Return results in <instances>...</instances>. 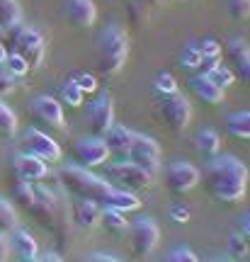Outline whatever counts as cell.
Returning <instances> with one entry per match:
<instances>
[{"mask_svg":"<svg viewBox=\"0 0 250 262\" xmlns=\"http://www.w3.org/2000/svg\"><path fill=\"white\" fill-rule=\"evenodd\" d=\"M12 199L27 216H32L44 231L51 233L54 248L64 255L73 243V216L68 204V192L58 182L54 187L47 185H27V182H12Z\"/></svg>","mask_w":250,"mask_h":262,"instance_id":"1","label":"cell"},{"mask_svg":"<svg viewBox=\"0 0 250 262\" xmlns=\"http://www.w3.org/2000/svg\"><path fill=\"white\" fill-rule=\"evenodd\" d=\"M199 180L216 202L241 204L248 192L250 170L236 156H214V158H206L204 168L199 170Z\"/></svg>","mask_w":250,"mask_h":262,"instance_id":"2","label":"cell"},{"mask_svg":"<svg viewBox=\"0 0 250 262\" xmlns=\"http://www.w3.org/2000/svg\"><path fill=\"white\" fill-rule=\"evenodd\" d=\"M129 56V34L119 27V25H105L97 34V44H95V71L102 78H112L117 75L127 63Z\"/></svg>","mask_w":250,"mask_h":262,"instance_id":"3","label":"cell"},{"mask_svg":"<svg viewBox=\"0 0 250 262\" xmlns=\"http://www.w3.org/2000/svg\"><path fill=\"white\" fill-rule=\"evenodd\" d=\"M58 185L68 192V194H75V196H83V199H93L97 204H105L112 194H114V185L107 182L105 178L95 175L90 168H80V165H66V168L58 170Z\"/></svg>","mask_w":250,"mask_h":262,"instance_id":"4","label":"cell"},{"mask_svg":"<svg viewBox=\"0 0 250 262\" xmlns=\"http://www.w3.org/2000/svg\"><path fill=\"white\" fill-rule=\"evenodd\" d=\"M3 39L8 41L5 47H10L8 51H17L19 56L27 61L29 71L41 68L44 58H47V39L39 32L37 27H29V25H15V27L5 29Z\"/></svg>","mask_w":250,"mask_h":262,"instance_id":"5","label":"cell"},{"mask_svg":"<svg viewBox=\"0 0 250 262\" xmlns=\"http://www.w3.org/2000/svg\"><path fill=\"white\" fill-rule=\"evenodd\" d=\"M105 178L107 182H112L114 187L127 189V192H143L153 185V175L146 172L143 168H139L136 163L127 160H114L105 165Z\"/></svg>","mask_w":250,"mask_h":262,"instance_id":"6","label":"cell"},{"mask_svg":"<svg viewBox=\"0 0 250 262\" xmlns=\"http://www.w3.org/2000/svg\"><path fill=\"white\" fill-rule=\"evenodd\" d=\"M158 117H160V122L165 124L170 131L180 134L192 122V104H190V100L185 95L180 93L163 95V100L158 102Z\"/></svg>","mask_w":250,"mask_h":262,"instance_id":"7","label":"cell"},{"mask_svg":"<svg viewBox=\"0 0 250 262\" xmlns=\"http://www.w3.org/2000/svg\"><path fill=\"white\" fill-rule=\"evenodd\" d=\"M131 235H129V248L134 257H146L158 248L160 243V228L151 216H136L131 221Z\"/></svg>","mask_w":250,"mask_h":262,"instance_id":"8","label":"cell"},{"mask_svg":"<svg viewBox=\"0 0 250 262\" xmlns=\"http://www.w3.org/2000/svg\"><path fill=\"white\" fill-rule=\"evenodd\" d=\"M221 51L228 68H231L236 83H243L250 88V47L243 37H228L221 44Z\"/></svg>","mask_w":250,"mask_h":262,"instance_id":"9","label":"cell"},{"mask_svg":"<svg viewBox=\"0 0 250 262\" xmlns=\"http://www.w3.org/2000/svg\"><path fill=\"white\" fill-rule=\"evenodd\" d=\"M110 146L105 143L102 136H85V139H78L71 146V158H73L75 165L80 168H95V165H105V160L110 158Z\"/></svg>","mask_w":250,"mask_h":262,"instance_id":"10","label":"cell"},{"mask_svg":"<svg viewBox=\"0 0 250 262\" xmlns=\"http://www.w3.org/2000/svg\"><path fill=\"white\" fill-rule=\"evenodd\" d=\"M19 148H22V153H29V156H34V158H41L44 163L61 160V146H58L49 134H44L41 129H34V126L22 134Z\"/></svg>","mask_w":250,"mask_h":262,"instance_id":"11","label":"cell"},{"mask_svg":"<svg viewBox=\"0 0 250 262\" xmlns=\"http://www.w3.org/2000/svg\"><path fill=\"white\" fill-rule=\"evenodd\" d=\"M127 158L156 178L158 168H160V146L156 139H151L146 134H136L129 150H127Z\"/></svg>","mask_w":250,"mask_h":262,"instance_id":"12","label":"cell"},{"mask_svg":"<svg viewBox=\"0 0 250 262\" xmlns=\"http://www.w3.org/2000/svg\"><path fill=\"white\" fill-rule=\"evenodd\" d=\"M85 117H88V126L93 129L95 136H102L114 124V97H112V93L100 90L95 95L93 102L85 107Z\"/></svg>","mask_w":250,"mask_h":262,"instance_id":"13","label":"cell"},{"mask_svg":"<svg viewBox=\"0 0 250 262\" xmlns=\"http://www.w3.org/2000/svg\"><path fill=\"white\" fill-rule=\"evenodd\" d=\"M27 114L34 122L41 124V126H47V129H64L66 126V117H64L61 104H58V100L49 97V95L34 97L27 104Z\"/></svg>","mask_w":250,"mask_h":262,"instance_id":"14","label":"cell"},{"mask_svg":"<svg viewBox=\"0 0 250 262\" xmlns=\"http://www.w3.org/2000/svg\"><path fill=\"white\" fill-rule=\"evenodd\" d=\"M199 185V170L192 163L185 160H175L165 168V187L175 194H185L192 187Z\"/></svg>","mask_w":250,"mask_h":262,"instance_id":"15","label":"cell"},{"mask_svg":"<svg viewBox=\"0 0 250 262\" xmlns=\"http://www.w3.org/2000/svg\"><path fill=\"white\" fill-rule=\"evenodd\" d=\"M61 12L64 19L71 27L88 29L97 19V5L95 0H61Z\"/></svg>","mask_w":250,"mask_h":262,"instance_id":"16","label":"cell"},{"mask_svg":"<svg viewBox=\"0 0 250 262\" xmlns=\"http://www.w3.org/2000/svg\"><path fill=\"white\" fill-rule=\"evenodd\" d=\"M12 172L17 182H27V185H37L49 175V163L41 158H34L29 153H19L15 163H12Z\"/></svg>","mask_w":250,"mask_h":262,"instance_id":"17","label":"cell"},{"mask_svg":"<svg viewBox=\"0 0 250 262\" xmlns=\"http://www.w3.org/2000/svg\"><path fill=\"white\" fill-rule=\"evenodd\" d=\"M187 85H190L192 95H195L199 102H204V104H221L223 102V95H226V90H221L219 85H214L212 80H209V75H206V73L192 75V78L187 80Z\"/></svg>","mask_w":250,"mask_h":262,"instance_id":"18","label":"cell"},{"mask_svg":"<svg viewBox=\"0 0 250 262\" xmlns=\"http://www.w3.org/2000/svg\"><path fill=\"white\" fill-rule=\"evenodd\" d=\"M100 209L102 206L97 204V202H93V199H83V196H80V199L73 204V209H71L73 226L83 228V231L95 228V226L100 224Z\"/></svg>","mask_w":250,"mask_h":262,"instance_id":"19","label":"cell"},{"mask_svg":"<svg viewBox=\"0 0 250 262\" xmlns=\"http://www.w3.org/2000/svg\"><path fill=\"white\" fill-rule=\"evenodd\" d=\"M10 248L15 250L19 262H32V260H39V245L37 241L22 231V228H12L10 231Z\"/></svg>","mask_w":250,"mask_h":262,"instance_id":"20","label":"cell"},{"mask_svg":"<svg viewBox=\"0 0 250 262\" xmlns=\"http://www.w3.org/2000/svg\"><path fill=\"white\" fill-rule=\"evenodd\" d=\"M134 136H136V131L127 129V126H121V124H112L110 129L102 134V139L110 146V150H117V153H127L131 146V141H134Z\"/></svg>","mask_w":250,"mask_h":262,"instance_id":"21","label":"cell"},{"mask_svg":"<svg viewBox=\"0 0 250 262\" xmlns=\"http://www.w3.org/2000/svg\"><path fill=\"white\" fill-rule=\"evenodd\" d=\"M195 148L199 156H204V158L219 156V150H221V136H219V131L199 129L195 134Z\"/></svg>","mask_w":250,"mask_h":262,"instance_id":"22","label":"cell"},{"mask_svg":"<svg viewBox=\"0 0 250 262\" xmlns=\"http://www.w3.org/2000/svg\"><path fill=\"white\" fill-rule=\"evenodd\" d=\"M226 131L228 136L241 141H250V110H241L226 117Z\"/></svg>","mask_w":250,"mask_h":262,"instance_id":"23","label":"cell"},{"mask_svg":"<svg viewBox=\"0 0 250 262\" xmlns=\"http://www.w3.org/2000/svg\"><path fill=\"white\" fill-rule=\"evenodd\" d=\"M197 47H199V54H202V68L204 71L221 61L223 51H221V44H219V39L216 37L206 34V37H202L199 41H197Z\"/></svg>","mask_w":250,"mask_h":262,"instance_id":"24","label":"cell"},{"mask_svg":"<svg viewBox=\"0 0 250 262\" xmlns=\"http://www.w3.org/2000/svg\"><path fill=\"white\" fill-rule=\"evenodd\" d=\"M22 22V8H19V0H0V29L15 27Z\"/></svg>","mask_w":250,"mask_h":262,"instance_id":"25","label":"cell"},{"mask_svg":"<svg viewBox=\"0 0 250 262\" xmlns=\"http://www.w3.org/2000/svg\"><path fill=\"white\" fill-rule=\"evenodd\" d=\"M177 63H180V68H185V71L202 68V54H199L197 41H187L185 47L177 51Z\"/></svg>","mask_w":250,"mask_h":262,"instance_id":"26","label":"cell"},{"mask_svg":"<svg viewBox=\"0 0 250 262\" xmlns=\"http://www.w3.org/2000/svg\"><path fill=\"white\" fill-rule=\"evenodd\" d=\"M202 73H206L209 75V80H212L214 85H219L221 90H228L233 83H236V78H233V73H231V68L226 63H214L212 68H206V71H202Z\"/></svg>","mask_w":250,"mask_h":262,"instance_id":"27","label":"cell"},{"mask_svg":"<svg viewBox=\"0 0 250 262\" xmlns=\"http://www.w3.org/2000/svg\"><path fill=\"white\" fill-rule=\"evenodd\" d=\"M121 10H124V15L129 19L131 25H146V17H149V5H143L141 0H121Z\"/></svg>","mask_w":250,"mask_h":262,"instance_id":"28","label":"cell"},{"mask_svg":"<svg viewBox=\"0 0 250 262\" xmlns=\"http://www.w3.org/2000/svg\"><path fill=\"white\" fill-rule=\"evenodd\" d=\"M100 224L107 231H121L129 226V219H124V211L119 209H112V206H102L100 209Z\"/></svg>","mask_w":250,"mask_h":262,"instance_id":"29","label":"cell"},{"mask_svg":"<svg viewBox=\"0 0 250 262\" xmlns=\"http://www.w3.org/2000/svg\"><path fill=\"white\" fill-rule=\"evenodd\" d=\"M17 126H19L17 114L12 112L8 104L0 100V136H3V139H10V136H15V134H17Z\"/></svg>","mask_w":250,"mask_h":262,"instance_id":"30","label":"cell"},{"mask_svg":"<svg viewBox=\"0 0 250 262\" xmlns=\"http://www.w3.org/2000/svg\"><path fill=\"white\" fill-rule=\"evenodd\" d=\"M12 228H17V211L15 204L8 199H0V233L8 235Z\"/></svg>","mask_w":250,"mask_h":262,"instance_id":"31","label":"cell"},{"mask_svg":"<svg viewBox=\"0 0 250 262\" xmlns=\"http://www.w3.org/2000/svg\"><path fill=\"white\" fill-rule=\"evenodd\" d=\"M153 88H156V93H160V95L177 93V80H175V75L170 73V71H158V73L153 75Z\"/></svg>","mask_w":250,"mask_h":262,"instance_id":"32","label":"cell"},{"mask_svg":"<svg viewBox=\"0 0 250 262\" xmlns=\"http://www.w3.org/2000/svg\"><path fill=\"white\" fill-rule=\"evenodd\" d=\"M61 97H64V102L68 104V107H83V90L78 88V85L68 78L64 85H61Z\"/></svg>","mask_w":250,"mask_h":262,"instance_id":"33","label":"cell"},{"mask_svg":"<svg viewBox=\"0 0 250 262\" xmlns=\"http://www.w3.org/2000/svg\"><path fill=\"white\" fill-rule=\"evenodd\" d=\"M3 66H5V71H8V73H12L15 78H22V75H27V73H29L27 61L19 56L17 51H8V56H5Z\"/></svg>","mask_w":250,"mask_h":262,"instance_id":"34","label":"cell"},{"mask_svg":"<svg viewBox=\"0 0 250 262\" xmlns=\"http://www.w3.org/2000/svg\"><path fill=\"white\" fill-rule=\"evenodd\" d=\"M71 80H73L80 90H83V95H93L95 90H97V75L88 73V71H75L73 75H71Z\"/></svg>","mask_w":250,"mask_h":262,"instance_id":"35","label":"cell"},{"mask_svg":"<svg viewBox=\"0 0 250 262\" xmlns=\"http://www.w3.org/2000/svg\"><path fill=\"white\" fill-rule=\"evenodd\" d=\"M226 12L238 22H245L250 17V0H226Z\"/></svg>","mask_w":250,"mask_h":262,"instance_id":"36","label":"cell"},{"mask_svg":"<svg viewBox=\"0 0 250 262\" xmlns=\"http://www.w3.org/2000/svg\"><path fill=\"white\" fill-rule=\"evenodd\" d=\"M226 243H228V253H231V257H243V255H248V238H245L241 231H233Z\"/></svg>","mask_w":250,"mask_h":262,"instance_id":"37","label":"cell"},{"mask_svg":"<svg viewBox=\"0 0 250 262\" xmlns=\"http://www.w3.org/2000/svg\"><path fill=\"white\" fill-rule=\"evenodd\" d=\"M15 90H17V78H15L12 73H8L5 66L0 63V97H3V95L15 93Z\"/></svg>","mask_w":250,"mask_h":262,"instance_id":"38","label":"cell"},{"mask_svg":"<svg viewBox=\"0 0 250 262\" xmlns=\"http://www.w3.org/2000/svg\"><path fill=\"white\" fill-rule=\"evenodd\" d=\"M165 262H199L195 250H190V248H175V250H170L165 257Z\"/></svg>","mask_w":250,"mask_h":262,"instance_id":"39","label":"cell"},{"mask_svg":"<svg viewBox=\"0 0 250 262\" xmlns=\"http://www.w3.org/2000/svg\"><path fill=\"white\" fill-rule=\"evenodd\" d=\"M168 216H170V221H175V224H187V221H190V209H187L185 204H170Z\"/></svg>","mask_w":250,"mask_h":262,"instance_id":"40","label":"cell"},{"mask_svg":"<svg viewBox=\"0 0 250 262\" xmlns=\"http://www.w3.org/2000/svg\"><path fill=\"white\" fill-rule=\"evenodd\" d=\"M85 260H90V262H121V260H117V257H112V255H107V253H90Z\"/></svg>","mask_w":250,"mask_h":262,"instance_id":"41","label":"cell"},{"mask_svg":"<svg viewBox=\"0 0 250 262\" xmlns=\"http://www.w3.org/2000/svg\"><path fill=\"white\" fill-rule=\"evenodd\" d=\"M8 253H10V241L5 233H0V262L8 260Z\"/></svg>","mask_w":250,"mask_h":262,"instance_id":"42","label":"cell"},{"mask_svg":"<svg viewBox=\"0 0 250 262\" xmlns=\"http://www.w3.org/2000/svg\"><path fill=\"white\" fill-rule=\"evenodd\" d=\"M241 233L250 241V214H245V216L241 219Z\"/></svg>","mask_w":250,"mask_h":262,"instance_id":"43","label":"cell"},{"mask_svg":"<svg viewBox=\"0 0 250 262\" xmlns=\"http://www.w3.org/2000/svg\"><path fill=\"white\" fill-rule=\"evenodd\" d=\"M39 262H64V260H61V255L56 253V250H51V253H47L44 257H39Z\"/></svg>","mask_w":250,"mask_h":262,"instance_id":"44","label":"cell"},{"mask_svg":"<svg viewBox=\"0 0 250 262\" xmlns=\"http://www.w3.org/2000/svg\"><path fill=\"white\" fill-rule=\"evenodd\" d=\"M5 56H8V47H5V41L0 39V63L5 61Z\"/></svg>","mask_w":250,"mask_h":262,"instance_id":"45","label":"cell"},{"mask_svg":"<svg viewBox=\"0 0 250 262\" xmlns=\"http://www.w3.org/2000/svg\"><path fill=\"white\" fill-rule=\"evenodd\" d=\"M143 5H149V8H156V5H163V0H141Z\"/></svg>","mask_w":250,"mask_h":262,"instance_id":"46","label":"cell"},{"mask_svg":"<svg viewBox=\"0 0 250 262\" xmlns=\"http://www.w3.org/2000/svg\"><path fill=\"white\" fill-rule=\"evenodd\" d=\"M209 262H233V260H209Z\"/></svg>","mask_w":250,"mask_h":262,"instance_id":"47","label":"cell"},{"mask_svg":"<svg viewBox=\"0 0 250 262\" xmlns=\"http://www.w3.org/2000/svg\"><path fill=\"white\" fill-rule=\"evenodd\" d=\"M3 34H5V32H3V29H0V39H3Z\"/></svg>","mask_w":250,"mask_h":262,"instance_id":"48","label":"cell"},{"mask_svg":"<svg viewBox=\"0 0 250 262\" xmlns=\"http://www.w3.org/2000/svg\"><path fill=\"white\" fill-rule=\"evenodd\" d=\"M80 262H90V260H85V257H83V260H80Z\"/></svg>","mask_w":250,"mask_h":262,"instance_id":"49","label":"cell"},{"mask_svg":"<svg viewBox=\"0 0 250 262\" xmlns=\"http://www.w3.org/2000/svg\"><path fill=\"white\" fill-rule=\"evenodd\" d=\"M32 262H39V260H32Z\"/></svg>","mask_w":250,"mask_h":262,"instance_id":"50","label":"cell"}]
</instances>
